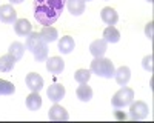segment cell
<instances>
[{"instance_id":"cell-19","label":"cell","mask_w":154,"mask_h":123,"mask_svg":"<svg viewBox=\"0 0 154 123\" xmlns=\"http://www.w3.org/2000/svg\"><path fill=\"white\" fill-rule=\"evenodd\" d=\"M16 58L12 57L9 52L8 54H5V56H2L0 57V71L2 72H9V71H12V68L16 66Z\"/></svg>"},{"instance_id":"cell-26","label":"cell","mask_w":154,"mask_h":123,"mask_svg":"<svg viewBox=\"0 0 154 123\" xmlns=\"http://www.w3.org/2000/svg\"><path fill=\"white\" fill-rule=\"evenodd\" d=\"M142 66H143L148 72H152V56H151V54H148V56L143 57V60H142Z\"/></svg>"},{"instance_id":"cell-5","label":"cell","mask_w":154,"mask_h":123,"mask_svg":"<svg viewBox=\"0 0 154 123\" xmlns=\"http://www.w3.org/2000/svg\"><path fill=\"white\" fill-rule=\"evenodd\" d=\"M17 20V11L11 5H0V22L3 23H16Z\"/></svg>"},{"instance_id":"cell-21","label":"cell","mask_w":154,"mask_h":123,"mask_svg":"<svg viewBox=\"0 0 154 123\" xmlns=\"http://www.w3.org/2000/svg\"><path fill=\"white\" fill-rule=\"evenodd\" d=\"M26 108L29 111H37L42 108V97L38 95V92H31L26 97Z\"/></svg>"},{"instance_id":"cell-17","label":"cell","mask_w":154,"mask_h":123,"mask_svg":"<svg viewBox=\"0 0 154 123\" xmlns=\"http://www.w3.org/2000/svg\"><path fill=\"white\" fill-rule=\"evenodd\" d=\"M75 95L82 102H89L93 98V89H91V86H88V83H80V86L75 89Z\"/></svg>"},{"instance_id":"cell-4","label":"cell","mask_w":154,"mask_h":123,"mask_svg":"<svg viewBox=\"0 0 154 123\" xmlns=\"http://www.w3.org/2000/svg\"><path fill=\"white\" fill-rule=\"evenodd\" d=\"M148 105L142 100H137L136 103H131L130 108V118L131 120H145L148 117Z\"/></svg>"},{"instance_id":"cell-12","label":"cell","mask_w":154,"mask_h":123,"mask_svg":"<svg viewBox=\"0 0 154 123\" xmlns=\"http://www.w3.org/2000/svg\"><path fill=\"white\" fill-rule=\"evenodd\" d=\"M114 79L117 82V85H120V86L128 85V82L131 79V69L128 66H120L119 69L114 71Z\"/></svg>"},{"instance_id":"cell-3","label":"cell","mask_w":154,"mask_h":123,"mask_svg":"<svg viewBox=\"0 0 154 123\" xmlns=\"http://www.w3.org/2000/svg\"><path fill=\"white\" fill-rule=\"evenodd\" d=\"M134 100V91L131 88H128L125 85L122 89H119L111 98V103L114 108H125L128 105H131Z\"/></svg>"},{"instance_id":"cell-23","label":"cell","mask_w":154,"mask_h":123,"mask_svg":"<svg viewBox=\"0 0 154 123\" xmlns=\"http://www.w3.org/2000/svg\"><path fill=\"white\" fill-rule=\"evenodd\" d=\"M32 56H34L37 63L38 62H46V58H48V43H45V42L40 43L32 51Z\"/></svg>"},{"instance_id":"cell-1","label":"cell","mask_w":154,"mask_h":123,"mask_svg":"<svg viewBox=\"0 0 154 123\" xmlns=\"http://www.w3.org/2000/svg\"><path fill=\"white\" fill-rule=\"evenodd\" d=\"M65 3H66V0H34L35 20L40 25H43V26L54 25L62 16Z\"/></svg>"},{"instance_id":"cell-24","label":"cell","mask_w":154,"mask_h":123,"mask_svg":"<svg viewBox=\"0 0 154 123\" xmlns=\"http://www.w3.org/2000/svg\"><path fill=\"white\" fill-rule=\"evenodd\" d=\"M16 92V86L8 80L0 79V95H11Z\"/></svg>"},{"instance_id":"cell-30","label":"cell","mask_w":154,"mask_h":123,"mask_svg":"<svg viewBox=\"0 0 154 123\" xmlns=\"http://www.w3.org/2000/svg\"><path fill=\"white\" fill-rule=\"evenodd\" d=\"M85 2H89V0H85Z\"/></svg>"},{"instance_id":"cell-16","label":"cell","mask_w":154,"mask_h":123,"mask_svg":"<svg viewBox=\"0 0 154 123\" xmlns=\"http://www.w3.org/2000/svg\"><path fill=\"white\" fill-rule=\"evenodd\" d=\"M75 43H74V39L71 35H63L62 39L59 40V51L62 54H69L72 52V49H74Z\"/></svg>"},{"instance_id":"cell-22","label":"cell","mask_w":154,"mask_h":123,"mask_svg":"<svg viewBox=\"0 0 154 123\" xmlns=\"http://www.w3.org/2000/svg\"><path fill=\"white\" fill-rule=\"evenodd\" d=\"M25 49H26V46H25L23 43H20V42H12L11 46H9V49H8V52L14 57L16 60H20V58L23 57V54H25Z\"/></svg>"},{"instance_id":"cell-27","label":"cell","mask_w":154,"mask_h":123,"mask_svg":"<svg viewBox=\"0 0 154 123\" xmlns=\"http://www.w3.org/2000/svg\"><path fill=\"white\" fill-rule=\"evenodd\" d=\"M145 34L148 37V40H152V35H154V23L152 22H149L145 26Z\"/></svg>"},{"instance_id":"cell-2","label":"cell","mask_w":154,"mask_h":123,"mask_svg":"<svg viewBox=\"0 0 154 123\" xmlns=\"http://www.w3.org/2000/svg\"><path fill=\"white\" fill-rule=\"evenodd\" d=\"M89 71L94 72L96 76L99 77H103V79H111L114 77V65L109 58H105V57H94V60L91 62V68Z\"/></svg>"},{"instance_id":"cell-25","label":"cell","mask_w":154,"mask_h":123,"mask_svg":"<svg viewBox=\"0 0 154 123\" xmlns=\"http://www.w3.org/2000/svg\"><path fill=\"white\" fill-rule=\"evenodd\" d=\"M89 77H91V71L89 69H77L74 74V80L79 83H88Z\"/></svg>"},{"instance_id":"cell-14","label":"cell","mask_w":154,"mask_h":123,"mask_svg":"<svg viewBox=\"0 0 154 123\" xmlns=\"http://www.w3.org/2000/svg\"><path fill=\"white\" fill-rule=\"evenodd\" d=\"M40 43H43V40H42V35H40V32H37V31H31L28 35H26V42H25V46H26V49L28 51H34V49L40 45Z\"/></svg>"},{"instance_id":"cell-20","label":"cell","mask_w":154,"mask_h":123,"mask_svg":"<svg viewBox=\"0 0 154 123\" xmlns=\"http://www.w3.org/2000/svg\"><path fill=\"white\" fill-rule=\"evenodd\" d=\"M103 40L106 43H117L120 40V32L116 29V26H106L103 29Z\"/></svg>"},{"instance_id":"cell-18","label":"cell","mask_w":154,"mask_h":123,"mask_svg":"<svg viewBox=\"0 0 154 123\" xmlns=\"http://www.w3.org/2000/svg\"><path fill=\"white\" fill-rule=\"evenodd\" d=\"M40 35H42V40L45 43H53L57 40L59 32L54 26H43V29L40 31Z\"/></svg>"},{"instance_id":"cell-7","label":"cell","mask_w":154,"mask_h":123,"mask_svg":"<svg viewBox=\"0 0 154 123\" xmlns=\"http://www.w3.org/2000/svg\"><path fill=\"white\" fill-rule=\"evenodd\" d=\"M46 95L49 97L51 102L57 103V102H60L62 98L65 97V86H63L62 83H53V85L48 88Z\"/></svg>"},{"instance_id":"cell-28","label":"cell","mask_w":154,"mask_h":123,"mask_svg":"<svg viewBox=\"0 0 154 123\" xmlns=\"http://www.w3.org/2000/svg\"><path fill=\"white\" fill-rule=\"evenodd\" d=\"M9 2H11V3H14V5H17V3H22L23 0H9Z\"/></svg>"},{"instance_id":"cell-29","label":"cell","mask_w":154,"mask_h":123,"mask_svg":"<svg viewBox=\"0 0 154 123\" xmlns=\"http://www.w3.org/2000/svg\"><path fill=\"white\" fill-rule=\"evenodd\" d=\"M146 2H148V3H152V0H146Z\"/></svg>"},{"instance_id":"cell-6","label":"cell","mask_w":154,"mask_h":123,"mask_svg":"<svg viewBox=\"0 0 154 123\" xmlns=\"http://www.w3.org/2000/svg\"><path fill=\"white\" fill-rule=\"evenodd\" d=\"M48 117H49V120H53V122H66L69 118L68 111L63 106L57 105V103H54V106L48 111Z\"/></svg>"},{"instance_id":"cell-11","label":"cell","mask_w":154,"mask_h":123,"mask_svg":"<svg viewBox=\"0 0 154 123\" xmlns=\"http://www.w3.org/2000/svg\"><path fill=\"white\" fill-rule=\"evenodd\" d=\"M106 49H108V43L103 39H97L89 45V52H91L94 57H103Z\"/></svg>"},{"instance_id":"cell-9","label":"cell","mask_w":154,"mask_h":123,"mask_svg":"<svg viewBox=\"0 0 154 123\" xmlns=\"http://www.w3.org/2000/svg\"><path fill=\"white\" fill-rule=\"evenodd\" d=\"M25 82H26V86L32 92H38L43 88V79L37 72H29L26 76V79H25Z\"/></svg>"},{"instance_id":"cell-15","label":"cell","mask_w":154,"mask_h":123,"mask_svg":"<svg viewBox=\"0 0 154 123\" xmlns=\"http://www.w3.org/2000/svg\"><path fill=\"white\" fill-rule=\"evenodd\" d=\"M66 8L72 16H80L85 12V0H66Z\"/></svg>"},{"instance_id":"cell-13","label":"cell","mask_w":154,"mask_h":123,"mask_svg":"<svg viewBox=\"0 0 154 123\" xmlns=\"http://www.w3.org/2000/svg\"><path fill=\"white\" fill-rule=\"evenodd\" d=\"M14 31H16L17 35L26 37V35L32 31V25H31L29 20H26V19H19V20H16V23H14Z\"/></svg>"},{"instance_id":"cell-10","label":"cell","mask_w":154,"mask_h":123,"mask_svg":"<svg viewBox=\"0 0 154 123\" xmlns=\"http://www.w3.org/2000/svg\"><path fill=\"white\" fill-rule=\"evenodd\" d=\"M100 19L103 20V22L108 25V26H114V25L117 23V20H119V14H117V11H116L114 8L106 6V8L102 9V12H100Z\"/></svg>"},{"instance_id":"cell-8","label":"cell","mask_w":154,"mask_h":123,"mask_svg":"<svg viewBox=\"0 0 154 123\" xmlns=\"http://www.w3.org/2000/svg\"><path fill=\"white\" fill-rule=\"evenodd\" d=\"M46 69H48V72L54 74V76H59L65 69V62L60 57H49V58H46Z\"/></svg>"}]
</instances>
